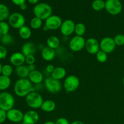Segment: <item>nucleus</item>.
Here are the masks:
<instances>
[{
	"mask_svg": "<svg viewBox=\"0 0 124 124\" xmlns=\"http://www.w3.org/2000/svg\"><path fill=\"white\" fill-rule=\"evenodd\" d=\"M35 87L28 78H19L14 85V92L16 95L20 98L26 97L29 93L35 92Z\"/></svg>",
	"mask_w": 124,
	"mask_h": 124,
	"instance_id": "obj_1",
	"label": "nucleus"
},
{
	"mask_svg": "<svg viewBox=\"0 0 124 124\" xmlns=\"http://www.w3.org/2000/svg\"><path fill=\"white\" fill-rule=\"evenodd\" d=\"M33 11L35 16L40 18L42 21L46 20L52 15V7L45 2L38 3L35 6Z\"/></svg>",
	"mask_w": 124,
	"mask_h": 124,
	"instance_id": "obj_2",
	"label": "nucleus"
},
{
	"mask_svg": "<svg viewBox=\"0 0 124 124\" xmlns=\"http://www.w3.org/2000/svg\"><path fill=\"white\" fill-rule=\"evenodd\" d=\"M15 98L11 93L7 92L0 93V109L8 111L13 108Z\"/></svg>",
	"mask_w": 124,
	"mask_h": 124,
	"instance_id": "obj_3",
	"label": "nucleus"
},
{
	"mask_svg": "<svg viewBox=\"0 0 124 124\" xmlns=\"http://www.w3.org/2000/svg\"><path fill=\"white\" fill-rule=\"evenodd\" d=\"M25 102L28 106L33 109L41 108L44 100L42 96L36 91L29 93L25 97Z\"/></svg>",
	"mask_w": 124,
	"mask_h": 124,
	"instance_id": "obj_4",
	"label": "nucleus"
},
{
	"mask_svg": "<svg viewBox=\"0 0 124 124\" xmlns=\"http://www.w3.org/2000/svg\"><path fill=\"white\" fill-rule=\"evenodd\" d=\"M79 84L80 81L78 77L75 75H69L65 78L63 82V87L67 92L72 93L78 88Z\"/></svg>",
	"mask_w": 124,
	"mask_h": 124,
	"instance_id": "obj_5",
	"label": "nucleus"
},
{
	"mask_svg": "<svg viewBox=\"0 0 124 124\" xmlns=\"http://www.w3.org/2000/svg\"><path fill=\"white\" fill-rule=\"evenodd\" d=\"M8 24L10 26L15 29H19L25 25V19L23 15L19 12H15L10 15L8 18Z\"/></svg>",
	"mask_w": 124,
	"mask_h": 124,
	"instance_id": "obj_6",
	"label": "nucleus"
},
{
	"mask_svg": "<svg viewBox=\"0 0 124 124\" xmlns=\"http://www.w3.org/2000/svg\"><path fill=\"white\" fill-rule=\"evenodd\" d=\"M45 87L51 93H58L61 91L62 85L59 80L53 78L52 76L47 78L44 81Z\"/></svg>",
	"mask_w": 124,
	"mask_h": 124,
	"instance_id": "obj_7",
	"label": "nucleus"
},
{
	"mask_svg": "<svg viewBox=\"0 0 124 124\" xmlns=\"http://www.w3.org/2000/svg\"><path fill=\"white\" fill-rule=\"evenodd\" d=\"M105 8L111 15H117L122 12V4L120 0H107Z\"/></svg>",
	"mask_w": 124,
	"mask_h": 124,
	"instance_id": "obj_8",
	"label": "nucleus"
},
{
	"mask_svg": "<svg viewBox=\"0 0 124 124\" xmlns=\"http://www.w3.org/2000/svg\"><path fill=\"white\" fill-rule=\"evenodd\" d=\"M85 41L83 36L76 35L73 37L69 42V48L73 52H79L85 48Z\"/></svg>",
	"mask_w": 124,
	"mask_h": 124,
	"instance_id": "obj_9",
	"label": "nucleus"
},
{
	"mask_svg": "<svg viewBox=\"0 0 124 124\" xmlns=\"http://www.w3.org/2000/svg\"><path fill=\"white\" fill-rule=\"evenodd\" d=\"M62 22V19L59 16L52 15L46 20H45V27H47L48 30H58L60 29Z\"/></svg>",
	"mask_w": 124,
	"mask_h": 124,
	"instance_id": "obj_10",
	"label": "nucleus"
},
{
	"mask_svg": "<svg viewBox=\"0 0 124 124\" xmlns=\"http://www.w3.org/2000/svg\"><path fill=\"white\" fill-rule=\"evenodd\" d=\"M100 50L107 54L112 53L116 48V44L113 38L105 37L101 39L99 42Z\"/></svg>",
	"mask_w": 124,
	"mask_h": 124,
	"instance_id": "obj_11",
	"label": "nucleus"
},
{
	"mask_svg": "<svg viewBox=\"0 0 124 124\" xmlns=\"http://www.w3.org/2000/svg\"><path fill=\"white\" fill-rule=\"evenodd\" d=\"M76 24L71 19H66L64 21L60 27V31L64 36H69L75 32Z\"/></svg>",
	"mask_w": 124,
	"mask_h": 124,
	"instance_id": "obj_12",
	"label": "nucleus"
},
{
	"mask_svg": "<svg viewBox=\"0 0 124 124\" xmlns=\"http://www.w3.org/2000/svg\"><path fill=\"white\" fill-rule=\"evenodd\" d=\"M85 48L90 54H96V53L100 50V44L96 39L90 38L86 40Z\"/></svg>",
	"mask_w": 124,
	"mask_h": 124,
	"instance_id": "obj_13",
	"label": "nucleus"
},
{
	"mask_svg": "<svg viewBox=\"0 0 124 124\" xmlns=\"http://www.w3.org/2000/svg\"><path fill=\"white\" fill-rule=\"evenodd\" d=\"M7 119L13 123H18L23 121L24 113L21 110L17 108H12L7 111Z\"/></svg>",
	"mask_w": 124,
	"mask_h": 124,
	"instance_id": "obj_14",
	"label": "nucleus"
},
{
	"mask_svg": "<svg viewBox=\"0 0 124 124\" xmlns=\"http://www.w3.org/2000/svg\"><path fill=\"white\" fill-rule=\"evenodd\" d=\"M39 119L38 113L35 110H29L24 114L23 124H36Z\"/></svg>",
	"mask_w": 124,
	"mask_h": 124,
	"instance_id": "obj_15",
	"label": "nucleus"
},
{
	"mask_svg": "<svg viewBox=\"0 0 124 124\" xmlns=\"http://www.w3.org/2000/svg\"><path fill=\"white\" fill-rule=\"evenodd\" d=\"M10 62L16 67L24 65V62H25V56L21 52H15L10 57Z\"/></svg>",
	"mask_w": 124,
	"mask_h": 124,
	"instance_id": "obj_16",
	"label": "nucleus"
},
{
	"mask_svg": "<svg viewBox=\"0 0 124 124\" xmlns=\"http://www.w3.org/2000/svg\"><path fill=\"white\" fill-rule=\"evenodd\" d=\"M28 79L30 80V81L33 84H41L42 81H43V74L39 70H36L35 71L30 72Z\"/></svg>",
	"mask_w": 124,
	"mask_h": 124,
	"instance_id": "obj_17",
	"label": "nucleus"
},
{
	"mask_svg": "<svg viewBox=\"0 0 124 124\" xmlns=\"http://www.w3.org/2000/svg\"><path fill=\"white\" fill-rule=\"evenodd\" d=\"M56 53L54 49L50 47L46 46L42 49L41 51V56L44 60L46 61H51L55 58Z\"/></svg>",
	"mask_w": 124,
	"mask_h": 124,
	"instance_id": "obj_18",
	"label": "nucleus"
},
{
	"mask_svg": "<svg viewBox=\"0 0 124 124\" xmlns=\"http://www.w3.org/2000/svg\"><path fill=\"white\" fill-rule=\"evenodd\" d=\"M36 52V47L31 42H27L23 45L21 47V53L25 56L30 54H33Z\"/></svg>",
	"mask_w": 124,
	"mask_h": 124,
	"instance_id": "obj_19",
	"label": "nucleus"
},
{
	"mask_svg": "<svg viewBox=\"0 0 124 124\" xmlns=\"http://www.w3.org/2000/svg\"><path fill=\"white\" fill-rule=\"evenodd\" d=\"M66 75V70L64 67H57L54 68L53 71L51 73V76L53 78L55 79L60 81V80L65 78Z\"/></svg>",
	"mask_w": 124,
	"mask_h": 124,
	"instance_id": "obj_20",
	"label": "nucleus"
},
{
	"mask_svg": "<svg viewBox=\"0 0 124 124\" xmlns=\"http://www.w3.org/2000/svg\"><path fill=\"white\" fill-rule=\"evenodd\" d=\"M56 108V104L54 101L51 99L44 101L41 109L43 111L46 113H51L54 111Z\"/></svg>",
	"mask_w": 124,
	"mask_h": 124,
	"instance_id": "obj_21",
	"label": "nucleus"
},
{
	"mask_svg": "<svg viewBox=\"0 0 124 124\" xmlns=\"http://www.w3.org/2000/svg\"><path fill=\"white\" fill-rule=\"evenodd\" d=\"M16 73L20 78H29L30 71L28 69V66L22 65L16 67Z\"/></svg>",
	"mask_w": 124,
	"mask_h": 124,
	"instance_id": "obj_22",
	"label": "nucleus"
},
{
	"mask_svg": "<svg viewBox=\"0 0 124 124\" xmlns=\"http://www.w3.org/2000/svg\"><path fill=\"white\" fill-rule=\"evenodd\" d=\"M46 43L48 47L54 50L59 47L60 45V40L57 36H50L47 38Z\"/></svg>",
	"mask_w": 124,
	"mask_h": 124,
	"instance_id": "obj_23",
	"label": "nucleus"
},
{
	"mask_svg": "<svg viewBox=\"0 0 124 124\" xmlns=\"http://www.w3.org/2000/svg\"><path fill=\"white\" fill-rule=\"evenodd\" d=\"M19 35L23 39H29L31 35V29L27 25H24L19 29Z\"/></svg>",
	"mask_w": 124,
	"mask_h": 124,
	"instance_id": "obj_24",
	"label": "nucleus"
},
{
	"mask_svg": "<svg viewBox=\"0 0 124 124\" xmlns=\"http://www.w3.org/2000/svg\"><path fill=\"white\" fill-rule=\"evenodd\" d=\"M11 84V79L10 77L0 75V90L4 91L9 88Z\"/></svg>",
	"mask_w": 124,
	"mask_h": 124,
	"instance_id": "obj_25",
	"label": "nucleus"
},
{
	"mask_svg": "<svg viewBox=\"0 0 124 124\" xmlns=\"http://www.w3.org/2000/svg\"><path fill=\"white\" fill-rule=\"evenodd\" d=\"M10 16V12L8 7L4 4L0 3V22L4 21L8 19Z\"/></svg>",
	"mask_w": 124,
	"mask_h": 124,
	"instance_id": "obj_26",
	"label": "nucleus"
},
{
	"mask_svg": "<svg viewBox=\"0 0 124 124\" xmlns=\"http://www.w3.org/2000/svg\"><path fill=\"white\" fill-rule=\"evenodd\" d=\"M30 27L33 30H38L40 29L42 25V20L38 17H33L30 20Z\"/></svg>",
	"mask_w": 124,
	"mask_h": 124,
	"instance_id": "obj_27",
	"label": "nucleus"
},
{
	"mask_svg": "<svg viewBox=\"0 0 124 124\" xmlns=\"http://www.w3.org/2000/svg\"><path fill=\"white\" fill-rule=\"evenodd\" d=\"M92 6L95 11H101L105 8V1L104 0H94L92 2Z\"/></svg>",
	"mask_w": 124,
	"mask_h": 124,
	"instance_id": "obj_28",
	"label": "nucleus"
},
{
	"mask_svg": "<svg viewBox=\"0 0 124 124\" xmlns=\"http://www.w3.org/2000/svg\"><path fill=\"white\" fill-rule=\"evenodd\" d=\"M86 27L83 23H79L76 24L75 28V33L76 36H83V35L85 33Z\"/></svg>",
	"mask_w": 124,
	"mask_h": 124,
	"instance_id": "obj_29",
	"label": "nucleus"
},
{
	"mask_svg": "<svg viewBox=\"0 0 124 124\" xmlns=\"http://www.w3.org/2000/svg\"><path fill=\"white\" fill-rule=\"evenodd\" d=\"M13 73V68L9 64H5L2 65V74L1 75L4 76L10 77Z\"/></svg>",
	"mask_w": 124,
	"mask_h": 124,
	"instance_id": "obj_30",
	"label": "nucleus"
},
{
	"mask_svg": "<svg viewBox=\"0 0 124 124\" xmlns=\"http://www.w3.org/2000/svg\"><path fill=\"white\" fill-rule=\"evenodd\" d=\"M107 53L103 52L102 50H99L98 53H96V59L98 62L100 63H104L107 61L108 55Z\"/></svg>",
	"mask_w": 124,
	"mask_h": 124,
	"instance_id": "obj_31",
	"label": "nucleus"
},
{
	"mask_svg": "<svg viewBox=\"0 0 124 124\" xmlns=\"http://www.w3.org/2000/svg\"><path fill=\"white\" fill-rule=\"evenodd\" d=\"M10 25L8 23L5 21L0 22V33L2 35H5L8 34Z\"/></svg>",
	"mask_w": 124,
	"mask_h": 124,
	"instance_id": "obj_32",
	"label": "nucleus"
},
{
	"mask_svg": "<svg viewBox=\"0 0 124 124\" xmlns=\"http://www.w3.org/2000/svg\"><path fill=\"white\" fill-rule=\"evenodd\" d=\"M13 38L9 34H7L5 35H2L1 37V41L2 42V44L4 45H9L10 44L13 43Z\"/></svg>",
	"mask_w": 124,
	"mask_h": 124,
	"instance_id": "obj_33",
	"label": "nucleus"
},
{
	"mask_svg": "<svg viewBox=\"0 0 124 124\" xmlns=\"http://www.w3.org/2000/svg\"><path fill=\"white\" fill-rule=\"evenodd\" d=\"M114 41L117 46H122L124 45V35L123 34H117L113 38Z\"/></svg>",
	"mask_w": 124,
	"mask_h": 124,
	"instance_id": "obj_34",
	"label": "nucleus"
},
{
	"mask_svg": "<svg viewBox=\"0 0 124 124\" xmlns=\"http://www.w3.org/2000/svg\"><path fill=\"white\" fill-rule=\"evenodd\" d=\"M35 61H36V59H35V57L33 54H30V55H28L25 56V63L28 65L34 64Z\"/></svg>",
	"mask_w": 124,
	"mask_h": 124,
	"instance_id": "obj_35",
	"label": "nucleus"
},
{
	"mask_svg": "<svg viewBox=\"0 0 124 124\" xmlns=\"http://www.w3.org/2000/svg\"><path fill=\"white\" fill-rule=\"evenodd\" d=\"M7 55V48L4 46L0 45V59H3L6 58Z\"/></svg>",
	"mask_w": 124,
	"mask_h": 124,
	"instance_id": "obj_36",
	"label": "nucleus"
},
{
	"mask_svg": "<svg viewBox=\"0 0 124 124\" xmlns=\"http://www.w3.org/2000/svg\"><path fill=\"white\" fill-rule=\"evenodd\" d=\"M7 119V111L0 109V124L4 123Z\"/></svg>",
	"mask_w": 124,
	"mask_h": 124,
	"instance_id": "obj_37",
	"label": "nucleus"
},
{
	"mask_svg": "<svg viewBox=\"0 0 124 124\" xmlns=\"http://www.w3.org/2000/svg\"><path fill=\"white\" fill-rule=\"evenodd\" d=\"M55 124H70L69 121L64 117H59L56 121Z\"/></svg>",
	"mask_w": 124,
	"mask_h": 124,
	"instance_id": "obj_38",
	"label": "nucleus"
},
{
	"mask_svg": "<svg viewBox=\"0 0 124 124\" xmlns=\"http://www.w3.org/2000/svg\"><path fill=\"white\" fill-rule=\"evenodd\" d=\"M54 68L55 67H54V65H52V64H49V65H48L47 67H46V72L48 73H50L51 75V73H52L53 71V70H54Z\"/></svg>",
	"mask_w": 124,
	"mask_h": 124,
	"instance_id": "obj_39",
	"label": "nucleus"
},
{
	"mask_svg": "<svg viewBox=\"0 0 124 124\" xmlns=\"http://www.w3.org/2000/svg\"><path fill=\"white\" fill-rule=\"evenodd\" d=\"M11 1H12V2H13L14 4L18 6H20L21 5L25 3V1H26V0H11Z\"/></svg>",
	"mask_w": 124,
	"mask_h": 124,
	"instance_id": "obj_40",
	"label": "nucleus"
},
{
	"mask_svg": "<svg viewBox=\"0 0 124 124\" xmlns=\"http://www.w3.org/2000/svg\"><path fill=\"white\" fill-rule=\"evenodd\" d=\"M28 69H29V71L31 72V71H35V70H36V67L35 65V64H31V65H28Z\"/></svg>",
	"mask_w": 124,
	"mask_h": 124,
	"instance_id": "obj_41",
	"label": "nucleus"
},
{
	"mask_svg": "<svg viewBox=\"0 0 124 124\" xmlns=\"http://www.w3.org/2000/svg\"><path fill=\"white\" fill-rule=\"evenodd\" d=\"M19 7H20L21 10H25L27 9V6L26 4L24 3V4H23L21 5V6H19Z\"/></svg>",
	"mask_w": 124,
	"mask_h": 124,
	"instance_id": "obj_42",
	"label": "nucleus"
},
{
	"mask_svg": "<svg viewBox=\"0 0 124 124\" xmlns=\"http://www.w3.org/2000/svg\"><path fill=\"white\" fill-rule=\"evenodd\" d=\"M28 1L31 4H37L39 2V0H28Z\"/></svg>",
	"mask_w": 124,
	"mask_h": 124,
	"instance_id": "obj_43",
	"label": "nucleus"
},
{
	"mask_svg": "<svg viewBox=\"0 0 124 124\" xmlns=\"http://www.w3.org/2000/svg\"><path fill=\"white\" fill-rule=\"evenodd\" d=\"M70 124H84V123L81 121H75L71 122Z\"/></svg>",
	"mask_w": 124,
	"mask_h": 124,
	"instance_id": "obj_44",
	"label": "nucleus"
},
{
	"mask_svg": "<svg viewBox=\"0 0 124 124\" xmlns=\"http://www.w3.org/2000/svg\"><path fill=\"white\" fill-rule=\"evenodd\" d=\"M43 124H55V122H53V121H47V122H44Z\"/></svg>",
	"mask_w": 124,
	"mask_h": 124,
	"instance_id": "obj_45",
	"label": "nucleus"
},
{
	"mask_svg": "<svg viewBox=\"0 0 124 124\" xmlns=\"http://www.w3.org/2000/svg\"><path fill=\"white\" fill-rule=\"evenodd\" d=\"M2 64L0 63V75H1V74H2Z\"/></svg>",
	"mask_w": 124,
	"mask_h": 124,
	"instance_id": "obj_46",
	"label": "nucleus"
},
{
	"mask_svg": "<svg viewBox=\"0 0 124 124\" xmlns=\"http://www.w3.org/2000/svg\"><path fill=\"white\" fill-rule=\"evenodd\" d=\"M122 84H123V85H124V78H123V79H122Z\"/></svg>",
	"mask_w": 124,
	"mask_h": 124,
	"instance_id": "obj_47",
	"label": "nucleus"
},
{
	"mask_svg": "<svg viewBox=\"0 0 124 124\" xmlns=\"http://www.w3.org/2000/svg\"><path fill=\"white\" fill-rule=\"evenodd\" d=\"M1 37H2V35H1V34L0 33V40H1Z\"/></svg>",
	"mask_w": 124,
	"mask_h": 124,
	"instance_id": "obj_48",
	"label": "nucleus"
},
{
	"mask_svg": "<svg viewBox=\"0 0 124 124\" xmlns=\"http://www.w3.org/2000/svg\"></svg>",
	"mask_w": 124,
	"mask_h": 124,
	"instance_id": "obj_49",
	"label": "nucleus"
}]
</instances>
